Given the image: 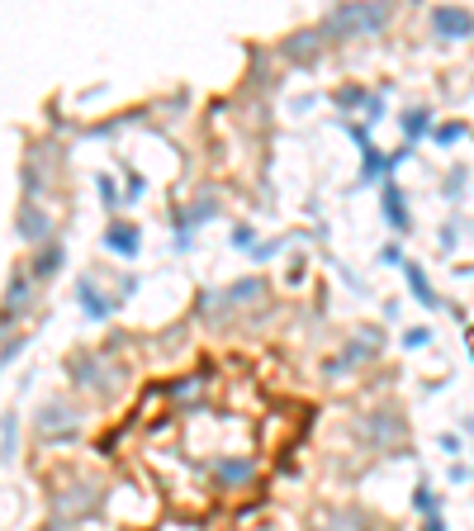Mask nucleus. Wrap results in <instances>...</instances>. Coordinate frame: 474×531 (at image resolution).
Instances as JSON below:
<instances>
[{"instance_id": "nucleus-7", "label": "nucleus", "mask_w": 474, "mask_h": 531, "mask_svg": "<svg viewBox=\"0 0 474 531\" xmlns=\"http://www.w3.org/2000/svg\"><path fill=\"white\" fill-rule=\"evenodd\" d=\"M403 432V422H399V413L394 408H380V413H370L365 418V427H361V437L370 441V446H384L389 437H399Z\"/></svg>"}, {"instance_id": "nucleus-3", "label": "nucleus", "mask_w": 474, "mask_h": 531, "mask_svg": "<svg viewBox=\"0 0 474 531\" xmlns=\"http://www.w3.org/2000/svg\"><path fill=\"white\" fill-rule=\"evenodd\" d=\"M76 408L67 399H48L43 408H38V427H43V437H62V441H72L76 437Z\"/></svg>"}, {"instance_id": "nucleus-5", "label": "nucleus", "mask_w": 474, "mask_h": 531, "mask_svg": "<svg viewBox=\"0 0 474 531\" xmlns=\"http://www.w3.org/2000/svg\"><path fill=\"white\" fill-rule=\"evenodd\" d=\"M432 29H437V38H470L474 34V15L470 10H460V5H437Z\"/></svg>"}, {"instance_id": "nucleus-1", "label": "nucleus", "mask_w": 474, "mask_h": 531, "mask_svg": "<svg viewBox=\"0 0 474 531\" xmlns=\"http://www.w3.org/2000/svg\"><path fill=\"white\" fill-rule=\"evenodd\" d=\"M389 15H394V5H384V0H375V5H337V10L318 24V34H323V38L380 34L384 24H389Z\"/></svg>"}, {"instance_id": "nucleus-12", "label": "nucleus", "mask_w": 474, "mask_h": 531, "mask_svg": "<svg viewBox=\"0 0 474 531\" xmlns=\"http://www.w3.org/2000/svg\"><path fill=\"white\" fill-rule=\"evenodd\" d=\"M76 294H81V304H86V313H91V318H110V313H114V304H110V299H105L100 290H95L86 275L76 280Z\"/></svg>"}, {"instance_id": "nucleus-6", "label": "nucleus", "mask_w": 474, "mask_h": 531, "mask_svg": "<svg viewBox=\"0 0 474 531\" xmlns=\"http://www.w3.org/2000/svg\"><path fill=\"white\" fill-rule=\"evenodd\" d=\"M15 228H19V238L24 242H43L48 233H53V219H48L34 200H24L19 204V214H15Z\"/></svg>"}, {"instance_id": "nucleus-13", "label": "nucleus", "mask_w": 474, "mask_h": 531, "mask_svg": "<svg viewBox=\"0 0 474 531\" xmlns=\"http://www.w3.org/2000/svg\"><path fill=\"white\" fill-rule=\"evenodd\" d=\"M62 261H67V252H62V242H43V252L34 257V266H29V271H34L38 280H43V275H53L57 266H62Z\"/></svg>"}, {"instance_id": "nucleus-16", "label": "nucleus", "mask_w": 474, "mask_h": 531, "mask_svg": "<svg viewBox=\"0 0 474 531\" xmlns=\"http://www.w3.org/2000/svg\"><path fill=\"white\" fill-rule=\"evenodd\" d=\"M318 38H323V34H294L290 43H285V53H290L294 62H313V53H318Z\"/></svg>"}, {"instance_id": "nucleus-14", "label": "nucleus", "mask_w": 474, "mask_h": 531, "mask_svg": "<svg viewBox=\"0 0 474 531\" xmlns=\"http://www.w3.org/2000/svg\"><path fill=\"white\" fill-rule=\"evenodd\" d=\"M24 299H29V280H24V275H10V285H5V323L15 318V309H24Z\"/></svg>"}, {"instance_id": "nucleus-8", "label": "nucleus", "mask_w": 474, "mask_h": 531, "mask_svg": "<svg viewBox=\"0 0 474 531\" xmlns=\"http://www.w3.org/2000/svg\"><path fill=\"white\" fill-rule=\"evenodd\" d=\"M105 247H110V252H119V257H138L143 238H138V228H128V223H110V233H105Z\"/></svg>"}, {"instance_id": "nucleus-23", "label": "nucleus", "mask_w": 474, "mask_h": 531, "mask_svg": "<svg viewBox=\"0 0 474 531\" xmlns=\"http://www.w3.org/2000/svg\"><path fill=\"white\" fill-rule=\"evenodd\" d=\"M460 185H465V166L451 171V181H446V200H460Z\"/></svg>"}, {"instance_id": "nucleus-10", "label": "nucleus", "mask_w": 474, "mask_h": 531, "mask_svg": "<svg viewBox=\"0 0 474 531\" xmlns=\"http://www.w3.org/2000/svg\"><path fill=\"white\" fill-rule=\"evenodd\" d=\"M384 219H389L394 233H408V204H403L399 185H384Z\"/></svg>"}, {"instance_id": "nucleus-20", "label": "nucleus", "mask_w": 474, "mask_h": 531, "mask_svg": "<svg viewBox=\"0 0 474 531\" xmlns=\"http://www.w3.org/2000/svg\"><path fill=\"white\" fill-rule=\"evenodd\" d=\"M15 437H19V418L15 413H5V465L15 460Z\"/></svg>"}, {"instance_id": "nucleus-15", "label": "nucleus", "mask_w": 474, "mask_h": 531, "mask_svg": "<svg viewBox=\"0 0 474 531\" xmlns=\"http://www.w3.org/2000/svg\"><path fill=\"white\" fill-rule=\"evenodd\" d=\"M261 294H266V280H261V275H252V280H237L223 299H228V304H247V299H261Z\"/></svg>"}, {"instance_id": "nucleus-19", "label": "nucleus", "mask_w": 474, "mask_h": 531, "mask_svg": "<svg viewBox=\"0 0 474 531\" xmlns=\"http://www.w3.org/2000/svg\"><path fill=\"white\" fill-rule=\"evenodd\" d=\"M219 479L237 484V479H252V460H233V465H219Z\"/></svg>"}, {"instance_id": "nucleus-26", "label": "nucleus", "mask_w": 474, "mask_h": 531, "mask_svg": "<svg viewBox=\"0 0 474 531\" xmlns=\"http://www.w3.org/2000/svg\"><path fill=\"white\" fill-rule=\"evenodd\" d=\"M233 247H252V228H237V233H233Z\"/></svg>"}, {"instance_id": "nucleus-2", "label": "nucleus", "mask_w": 474, "mask_h": 531, "mask_svg": "<svg viewBox=\"0 0 474 531\" xmlns=\"http://www.w3.org/2000/svg\"><path fill=\"white\" fill-rule=\"evenodd\" d=\"M95 508H100V489H95V484H81V489H72V494H57L53 527H76V522L91 517Z\"/></svg>"}, {"instance_id": "nucleus-21", "label": "nucleus", "mask_w": 474, "mask_h": 531, "mask_svg": "<svg viewBox=\"0 0 474 531\" xmlns=\"http://www.w3.org/2000/svg\"><path fill=\"white\" fill-rule=\"evenodd\" d=\"M413 503H418V513L437 517V498H432V489H427V484H418V494H413Z\"/></svg>"}, {"instance_id": "nucleus-25", "label": "nucleus", "mask_w": 474, "mask_h": 531, "mask_svg": "<svg viewBox=\"0 0 474 531\" xmlns=\"http://www.w3.org/2000/svg\"><path fill=\"white\" fill-rule=\"evenodd\" d=\"M403 347H413V351H418V347H427V328H413L408 337H403Z\"/></svg>"}, {"instance_id": "nucleus-22", "label": "nucleus", "mask_w": 474, "mask_h": 531, "mask_svg": "<svg viewBox=\"0 0 474 531\" xmlns=\"http://www.w3.org/2000/svg\"><path fill=\"white\" fill-rule=\"evenodd\" d=\"M365 100V91L361 86H347V91H337V105H342V110H351V105H361Z\"/></svg>"}, {"instance_id": "nucleus-4", "label": "nucleus", "mask_w": 474, "mask_h": 531, "mask_svg": "<svg viewBox=\"0 0 474 531\" xmlns=\"http://www.w3.org/2000/svg\"><path fill=\"white\" fill-rule=\"evenodd\" d=\"M72 380L76 385H86V389H114L119 385V370L110 366V361H105V356H76L72 361Z\"/></svg>"}, {"instance_id": "nucleus-18", "label": "nucleus", "mask_w": 474, "mask_h": 531, "mask_svg": "<svg viewBox=\"0 0 474 531\" xmlns=\"http://www.w3.org/2000/svg\"><path fill=\"white\" fill-rule=\"evenodd\" d=\"M380 171H389V157L375 152V147H365V166H361V181H375Z\"/></svg>"}, {"instance_id": "nucleus-11", "label": "nucleus", "mask_w": 474, "mask_h": 531, "mask_svg": "<svg viewBox=\"0 0 474 531\" xmlns=\"http://www.w3.org/2000/svg\"><path fill=\"white\" fill-rule=\"evenodd\" d=\"M403 275H408V290L418 294V304H422V309H441V304H437V290L427 285V271H422V266H413V261H403Z\"/></svg>"}, {"instance_id": "nucleus-24", "label": "nucleus", "mask_w": 474, "mask_h": 531, "mask_svg": "<svg viewBox=\"0 0 474 531\" xmlns=\"http://www.w3.org/2000/svg\"><path fill=\"white\" fill-rule=\"evenodd\" d=\"M460 133H465L460 124H446V129H437V143H441V147H451V143L460 138Z\"/></svg>"}, {"instance_id": "nucleus-9", "label": "nucleus", "mask_w": 474, "mask_h": 531, "mask_svg": "<svg viewBox=\"0 0 474 531\" xmlns=\"http://www.w3.org/2000/svg\"><path fill=\"white\" fill-rule=\"evenodd\" d=\"M318 531H370V517L356 513V508H337L318 522Z\"/></svg>"}, {"instance_id": "nucleus-27", "label": "nucleus", "mask_w": 474, "mask_h": 531, "mask_svg": "<svg viewBox=\"0 0 474 531\" xmlns=\"http://www.w3.org/2000/svg\"><path fill=\"white\" fill-rule=\"evenodd\" d=\"M427 531H446V522H441V517H432V522H427Z\"/></svg>"}, {"instance_id": "nucleus-17", "label": "nucleus", "mask_w": 474, "mask_h": 531, "mask_svg": "<svg viewBox=\"0 0 474 531\" xmlns=\"http://www.w3.org/2000/svg\"><path fill=\"white\" fill-rule=\"evenodd\" d=\"M427 119H432L427 110H408V114H403V133H408V143H418L422 133H427Z\"/></svg>"}]
</instances>
